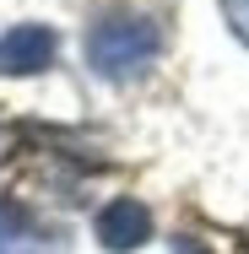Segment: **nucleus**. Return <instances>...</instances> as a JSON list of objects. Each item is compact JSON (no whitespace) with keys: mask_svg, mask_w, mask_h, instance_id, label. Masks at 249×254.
Segmentation results:
<instances>
[{"mask_svg":"<svg viewBox=\"0 0 249 254\" xmlns=\"http://www.w3.org/2000/svg\"><path fill=\"white\" fill-rule=\"evenodd\" d=\"M157 54H163V27L152 16H141V11H108L98 27L87 33V60L108 81L141 76Z\"/></svg>","mask_w":249,"mask_h":254,"instance_id":"obj_1","label":"nucleus"},{"mask_svg":"<svg viewBox=\"0 0 249 254\" xmlns=\"http://www.w3.org/2000/svg\"><path fill=\"white\" fill-rule=\"evenodd\" d=\"M54 49H60L54 27L22 22V27H11V33L0 38V70H5V76H33V70L54 65Z\"/></svg>","mask_w":249,"mask_h":254,"instance_id":"obj_2","label":"nucleus"},{"mask_svg":"<svg viewBox=\"0 0 249 254\" xmlns=\"http://www.w3.org/2000/svg\"><path fill=\"white\" fill-rule=\"evenodd\" d=\"M147 238H152V211L141 200L119 195V200H108L98 211V244L108 254H130V249H141Z\"/></svg>","mask_w":249,"mask_h":254,"instance_id":"obj_3","label":"nucleus"},{"mask_svg":"<svg viewBox=\"0 0 249 254\" xmlns=\"http://www.w3.org/2000/svg\"><path fill=\"white\" fill-rule=\"evenodd\" d=\"M27 227H33L27 205H16V200H0V238H22Z\"/></svg>","mask_w":249,"mask_h":254,"instance_id":"obj_4","label":"nucleus"},{"mask_svg":"<svg viewBox=\"0 0 249 254\" xmlns=\"http://www.w3.org/2000/svg\"><path fill=\"white\" fill-rule=\"evenodd\" d=\"M222 11H228V27L249 44V0H222Z\"/></svg>","mask_w":249,"mask_h":254,"instance_id":"obj_5","label":"nucleus"},{"mask_svg":"<svg viewBox=\"0 0 249 254\" xmlns=\"http://www.w3.org/2000/svg\"><path fill=\"white\" fill-rule=\"evenodd\" d=\"M173 254H206V249H200L195 238H173Z\"/></svg>","mask_w":249,"mask_h":254,"instance_id":"obj_6","label":"nucleus"}]
</instances>
